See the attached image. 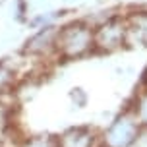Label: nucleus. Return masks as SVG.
<instances>
[{
	"label": "nucleus",
	"instance_id": "0eeeda50",
	"mask_svg": "<svg viewBox=\"0 0 147 147\" xmlns=\"http://www.w3.org/2000/svg\"><path fill=\"white\" fill-rule=\"evenodd\" d=\"M16 81V70L10 66V62H0V93H6Z\"/></svg>",
	"mask_w": 147,
	"mask_h": 147
},
{
	"label": "nucleus",
	"instance_id": "1a4fd4ad",
	"mask_svg": "<svg viewBox=\"0 0 147 147\" xmlns=\"http://www.w3.org/2000/svg\"><path fill=\"white\" fill-rule=\"evenodd\" d=\"M20 147H56V140H45V138H37V140H27L22 141Z\"/></svg>",
	"mask_w": 147,
	"mask_h": 147
},
{
	"label": "nucleus",
	"instance_id": "20e7f679",
	"mask_svg": "<svg viewBox=\"0 0 147 147\" xmlns=\"http://www.w3.org/2000/svg\"><path fill=\"white\" fill-rule=\"evenodd\" d=\"M56 33H58L56 25L45 23L35 35H31L25 41V52L33 54V56H45L49 52L56 51V47H54L56 45Z\"/></svg>",
	"mask_w": 147,
	"mask_h": 147
},
{
	"label": "nucleus",
	"instance_id": "f257e3e1",
	"mask_svg": "<svg viewBox=\"0 0 147 147\" xmlns=\"http://www.w3.org/2000/svg\"><path fill=\"white\" fill-rule=\"evenodd\" d=\"M56 54L60 58H80L85 56L95 49L93 43V27L87 22H70L68 25L60 27L56 33Z\"/></svg>",
	"mask_w": 147,
	"mask_h": 147
},
{
	"label": "nucleus",
	"instance_id": "39448f33",
	"mask_svg": "<svg viewBox=\"0 0 147 147\" xmlns=\"http://www.w3.org/2000/svg\"><path fill=\"white\" fill-rule=\"evenodd\" d=\"M99 138L91 128H70L56 140V147H97Z\"/></svg>",
	"mask_w": 147,
	"mask_h": 147
},
{
	"label": "nucleus",
	"instance_id": "423d86ee",
	"mask_svg": "<svg viewBox=\"0 0 147 147\" xmlns=\"http://www.w3.org/2000/svg\"><path fill=\"white\" fill-rule=\"evenodd\" d=\"M126 41L132 45H147V12H136L128 18Z\"/></svg>",
	"mask_w": 147,
	"mask_h": 147
},
{
	"label": "nucleus",
	"instance_id": "f03ea898",
	"mask_svg": "<svg viewBox=\"0 0 147 147\" xmlns=\"http://www.w3.org/2000/svg\"><path fill=\"white\" fill-rule=\"evenodd\" d=\"M126 41V22L120 16H112L93 29V43L101 52H112L120 49Z\"/></svg>",
	"mask_w": 147,
	"mask_h": 147
},
{
	"label": "nucleus",
	"instance_id": "7ed1b4c3",
	"mask_svg": "<svg viewBox=\"0 0 147 147\" xmlns=\"http://www.w3.org/2000/svg\"><path fill=\"white\" fill-rule=\"evenodd\" d=\"M140 134V122L134 114H122L118 116L107 134L103 136L105 147H130L138 140Z\"/></svg>",
	"mask_w": 147,
	"mask_h": 147
},
{
	"label": "nucleus",
	"instance_id": "6e6552de",
	"mask_svg": "<svg viewBox=\"0 0 147 147\" xmlns=\"http://www.w3.org/2000/svg\"><path fill=\"white\" fill-rule=\"evenodd\" d=\"M134 116L138 118V122L143 126H147V91H143L136 103V114Z\"/></svg>",
	"mask_w": 147,
	"mask_h": 147
}]
</instances>
